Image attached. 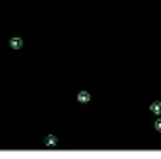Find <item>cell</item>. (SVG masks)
<instances>
[{
	"instance_id": "cell-1",
	"label": "cell",
	"mask_w": 161,
	"mask_h": 159,
	"mask_svg": "<svg viewBox=\"0 0 161 159\" xmlns=\"http://www.w3.org/2000/svg\"><path fill=\"white\" fill-rule=\"evenodd\" d=\"M10 45H12L13 49H21L23 48V38H19V36H15L10 40Z\"/></svg>"
},
{
	"instance_id": "cell-2",
	"label": "cell",
	"mask_w": 161,
	"mask_h": 159,
	"mask_svg": "<svg viewBox=\"0 0 161 159\" xmlns=\"http://www.w3.org/2000/svg\"><path fill=\"white\" fill-rule=\"evenodd\" d=\"M78 100H80V102H89L91 95L87 93V91H80V93H78Z\"/></svg>"
},
{
	"instance_id": "cell-3",
	"label": "cell",
	"mask_w": 161,
	"mask_h": 159,
	"mask_svg": "<svg viewBox=\"0 0 161 159\" xmlns=\"http://www.w3.org/2000/svg\"><path fill=\"white\" fill-rule=\"evenodd\" d=\"M150 110H152L154 114H161V102H159V100L152 102V104H150Z\"/></svg>"
},
{
	"instance_id": "cell-4",
	"label": "cell",
	"mask_w": 161,
	"mask_h": 159,
	"mask_svg": "<svg viewBox=\"0 0 161 159\" xmlns=\"http://www.w3.org/2000/svg\"><path fill=\"white\" fill-rule=\"evenodd\" d=\"M46 146H57V136L49 135L48 138H46Z\"/></svg>"
},
{
	"instance_id": "cell-5",
	"label": "cell",
	"mask_w": 161,
	"mask_h": 159,
	"mask_svg": "<svg viewBox=\"0 0 161 159\" xmlns=\"http://www.w3.org/2000/svg\"><path fill=\"white\" fill-rule=\"evenodd\" d=\"M155 131H159V133H161V119L155 121Z\"/></svg>"
}]
</instances>
